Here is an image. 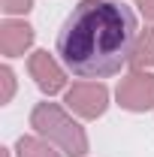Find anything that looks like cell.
<instances>
[{
  "label": "cell",
  "instance_id": "obj_9",
  "mask_svg": "<svg viewBox=\"0 0 154 157\" xmlns=\"http://www.w3.org/2000/svg\"><path fill=\"white\" fill-rule=\"evenodd\" d=\"M0 9H3L6 18H12V15H27V12L33 9V0H0Z\"/></svg>",
  "mask_w": 154,
  "mask_h": 157
},
{
  "label": "cell",
  "instance_id": "obj_6",
  "mask_svg": "<svg viewBox=\"0 0 154 157\" xmlns=\"http://www.w3.org/2000/svg\"><path fill=\"white\" fill-rule=\"evenodd\" d=\"M33 27L18 18H3L0 21V52L3 58H21L33 45Z\"/></svg>",
  "mask_w": 154,
  "mask_h": 157
},
{
  "label": "cell",
  "instance_id": "obj_2",
  "mask_svg": "<svg viewBox=\"0 0 154 157\" xmlns=\"http://www.w3.org/2000/svg\"><path fill=\"white\" fill-rule=\"evenodd\" d=\"M30 127L33 133L48 139L52 145H58L64 157H85L88 154V133L85 127L73 121L67 109H60L58 103H37L30 112Z\"/></svg>",
  "mask_w": 154,
  "mask_h": 157
},
{
  "label": "cell",
  "instance_id": "obj_10",
  "mask_svg": "<svg viewBox=\"0 0 154 157\" xmlns=\"http://www.w3.org/2000/svg\"><path fill=\"white\" fill-rule=\"evenodd\" d=\"M0 82H3V94H0V103L6 106L12 94H15V73L9 70V67H0Z\"/></svg>",
  "mask_w": 154,
  "mask_h": 157
},
{
  "label": "cell",
  "instance_id": "obj_1",
  "mask_svg": "<svg viewBox=\"0 0 154 157\" xmlns=\"http://www.w3.org/2000/svg\"><path fill=\"white\" fill-rule=\"evenodd\" d=\"M136 12L121 0H82L64 18L55 39L60 63L79 78H109L130 63Z\"/></svg>",
  "mask_w": 154,
  "mask_h": 157
},
{
  "label": "cell",
  "instance_id": "obj_11",
  "mask_svg": "<svg viewBox=\"0 0 154 157\" xmlns=\"http://www.w3.org/2000/svg\"><path fill=\"white\" fill-rule=\"evenodd\" d=\"M136 9H139L148 21H154V0H136Z\"/></svg>",
  "mask_w": 154,
  "mask_h": 157
},
{
  "label": "cell",
  "instance_id": "obj_7",
  "mask_svg": "<svg viewBox=\"0 0 154 157\" xmlns=\"http://www.w3.org/2000/svg\"><path fill=\"white\" fill-rule=\"evenodd\" d=\"M130 67L133 70H154V27L139 30L133 55H130Z\"/></svg>",
  "mask_w": 154,
  "mask_h": 157
},
{
  "label": "cell",
  "instance_id": "obj_8",
  "mask_svg": "<svg viewBox=\"0 0 154 157\" xmlns=\"http://www.w3.org/2000/svg\"><path fill=\"white\" fill-rule=\"evenodd\" d=\"M15 157H64V151L55 148L48 139H42V136H18Z\"/></svg>",
  "mask_w": 154,
  "mask_h": 157
},
{
  "label": "cell",
  "instance_id": "obj_3",
  "mask_svg": "<svg viewBox=\"0 0 154 157\" xmlns=\"http://www.w3.org/2000/svg\"><path fill=\"white\" fill-rule=\"evenodd\" d=\"M115 100L127 112H151L154 109V73L151 70H130L118 82Z\"/></svg>",
  "mask_w": 154,
  "mask_h": 157
},
{
  "label": "cell",
  "instance_id": "obj_4",
  "mask_svg": "<svg viewBox=\"0 0 154 157\" xmlns=\"http://www.w3.org/2000/svg\"><path fill=\"white\" fill-rule=\"evenodd\" d=\"M67 109L76 112L85 121H97L106 115L109 109V88L103 82H76L73 88H67Z\"/></svg>",
  "mask_w": 154,
  "mask_h": 157
},
{
  "label": "cell",
  "instance_id": "obj_5",
  "mask_svg": "<svg viewBox=\"0 0 154 157\" xmlns=\"http://www.w3.org/2000/svg\"><path fill=\"white\" fill-rule=\"evenodd\" d=\"M27 73L37 82V88L48 97H55L67 88V67H60L55 60V55H48L45 48H39L27 58Z\"/></svg>",
  "mask_w": 154,
  "mask_h": 157
}]
</instances>
